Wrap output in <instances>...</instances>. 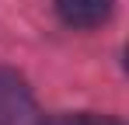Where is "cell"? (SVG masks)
Wrapping results in <instances>:
<instances>
[{
    "label": "cell",
    "instance_id": "cell-1",
    "mask_svg": "<svg viewBox=\"0 0 129 125\" xmlns=\"http://www.w3.org/2000/svg\"><path fill=\"white\" fill-rule=\"evenodd\" d=\"M35 94L18 70L0 66V125H39Z\"/></svg>",
    "mask_w": 129,
    "mask_h": 125
},
{
    "label": "cell",
    "instance_id": "cell-2",
    "mask_svg": "<svg viewBox=\"0 0 129 125\" xmlns=\"http://www.w3.org/2000/svg\"><path fill=\"white\" fill-rule=\"evenodd\" d=\"M52 7H56V18L77 31L101 28L115 14V0H52Z\"/></svg>",
    "mask_w": 129,
    "mask_h": 125
},
{
    "label": "cell",
    "instance_id": "cell-3",
    "mask_svg": "<svg viewBox=\"0 0 129 125\" xmlns=\"http://www.w3.org/2000/svg\"><path fill=\"white\" fill-rule=\"evenodd\" d=\"M39 125H126L115 115H98V111H56L39 118Z\"/></svg>",
    "mask_w": 129,
    "mask_h": 125
}]
</instances>
